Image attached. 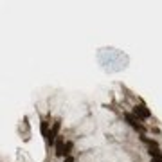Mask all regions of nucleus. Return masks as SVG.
Here are the masks:
<instances>
[{"label":"nucleus","mask_w":162,"mask_h":162,"mask_svg":"<svg viewBox=\"0 0 162 162\" xmlns=\"http://www.w3.org/2000/svg\"><path fill=\"white\" fill-rule=\"evenodd\" d=\"M133 115H135L139 121H146V119H149V110H148L144 104H135V106H133Z\"/></svg>","instance_id":"nucleus-1"},{"label":"nucleus","mask_w":162,"mask_h":162,"mask_svg":"<svg viewBox=\"0 0 162 162\" xmlns=\"http://www.w3.org/2000/svg\"><path fill=\"white\" fill-rule=\"evenodd\" d=\"M60 126H61V123H60V121H56V123L52 124V130H50V132H49V135H47V142H49L50 146H52V144H56V139L60 137V135H58Z\"/></svg>","instance_id":"nucleus-2"},{"label":"nucleus","mask_w":162,"mask_h":162,"mask_svg":"<svg viewBox=\"0 0 162 162\" xmlns=\"http://www.w3.org/2000/svg\"><path fill=\"white\" fill-rule=\"evenodd\" d=\"M124 119H126V121L130 123V126H132V128H135L137 132L144 133V126L141 124V121H139V119H137V117H135L133 114H124Z\"/></svg>","instance_id":"nucleus-3"},{"label":"nucleus","mask_w":162,"mask_h":162,"mask_svg":"<svg viewBox=\"0 0 162 162\" xmlns=\"http://www.w3.org/2000/svg\"><path fill=\"white\" fill-rule=\"evenodd\" d=\"M56 155L58 157H63V148H65V142H63V137H58L56 139Z\"/></svg>","instance_id":"nucleus-4"},{"label":"nucleus","mask_w":162,"mask_h":162,"mask_svg":"<svg viewBox=\"0 0 162 162\" xmlns=\"http://www.w3.org/2000/svg\"><path fill=\"white\" fill-rule=\"evenodd\" d=\"M72 146H74V144H72L70 141H67V142H65V148H63V157H70V151H72Z\"/></svg>","instance_id":"nucleus-5"},{"label":"nucleus","mask_w":162,"mask_h":162,"mask_svg":"<svg viewBox=\"0 0 162 162\" xmlns=\"http://www.w3.org/2000/svg\"><path fill=\"white\" fill-rule=\"evenodd\" d=\"M47 126H49V123H47V121H41V133H43L45 137L49 135V133H47Z\"/></svg>","instance_id":"nucleus-6"},{"label":"nucleus","mask_w":162,"mask_h":162,"mask_svg":"<svg viewBox=\"0 0 162 162\" xmlns=\"http://www.w3.org/2000/svg\"><path fill=\"white\" fill-rule=\"evenodd\" d=\"M63 162H74V157H72V155H70V157H65Z\"/></svg>","instance_id":"nucleus-7"},{"label":"nucleus","mask_w":162,"mask_h":162,"mask_svg":"<svg viewBox=\"0 0 162 162\" xmlns=\"http://www.w3.org/2000/svg\"><path fill=\"white\" fill-rule=\"evenodd\" d=\"M149 162H162V160H155V158H151V160H149Z\"/></svg>","instance_id":"nucleus-8"}]
</instances>
